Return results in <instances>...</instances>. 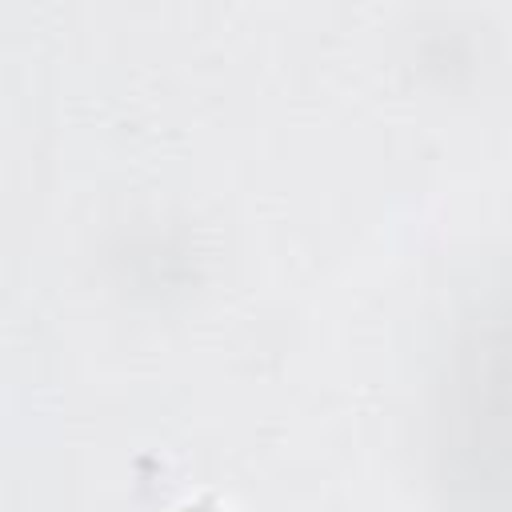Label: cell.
Here are the masks:
<instances>
[{"label":"cell","instance_id":"1","mask_svg":"<svg viewBox=\"0 0 512 512\" xmlns=\"http://www.w3.org/2000/svg\"><path fill=\"white\" fill-rule=\"evenodd\" d=\"M496 348L512 360V328L496 336ZM464 388H476V400L464 412L476 432L464 448L480 452V472L504 492L512 488V368L496 356H484V384L464 380Z\"/></svg>","mask_w":512,"mask_h":512}]
</instances>
